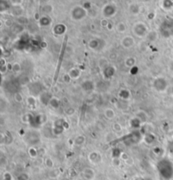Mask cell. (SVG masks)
I'll return each mask as SVG.
<instances>
[{
  "label": "cell",
  "instance_id": "3",
  "mask_svg": "<svg viewBox=\"0 0 173 180\" xmlns=\"http://www.w3.org/2000/svg\"><path fill=\"white\" fill-rule=\"evenodd\" d=\"M105 115L107 119H109V120H112L114 117H115V112L112 109H106V110H105Z\"/></svg>",
  "mask_w": 173,
  "mask_h": 180
},
{
  "label": "cell",
  "instance_id": "14",
  "mask_svg": "<svg viewBox=\"0 0 173 180\" xmlns=\"http://www.w3.org/2000/svg\"><path fill=\"white\" fill-rule=\"evenodd\" d=\"M5 25L7 26H12V21L10 19H7V20H5Z\"/></svg>",
  "mask_w": 173,
  "mask_h": 180
},
{
  "label": "cell",
  "instance_id": "5",
  "mask_svg": "<svg viewBox=\"0 0 173 180\" xmlns=\"http://www.w3.org/2000/svg\"><path fill=\"white\" fill-rule=\"evenodd\" d=\"M74 142H75V144H76V145H79V146L82 145L84 142V137L81 136H78L77 138L75 139V141H74Z\"/></svg>",
  "mask_w": 173,
  "mask_h": 180
},
{
  "label": "cell",
  "instance_id": "12",
  "mask_svg": "<svg viewBox=\"0 0 173 180\" xmlns=\"http://www.w3.org/2000/svg\"><path fill=\"white\" fill-rule=\"evenodd\" d=\"M112 162H113V164L115 165V166H119L120 163H121V160L119 158H114Z\"/></svg>",
  "mask_w": 173,
  "mask_h": 180
},
{
  "label": "cell",
  "instance_id": "4",
  "mask_svg": "<svg viewBox=\"0 0 173 180\" xmlns=\"http://www.w3.org/2000/svg\"><path fill=\"white\" fill-rule=\"evenodd\" d=\"M117 30L120 33H124L126 31V26L123 23H119L118 25L117 26Z\"/></svg>",
  "mask_w": 173,
  "mask_h": 180
},
{
  "label": "cell",
  "instance_id": "9",
  "mask_svg": "<svg viewBox=\"0 0 173 180\" xmlns=\"http://www.w3.org/2000/svg\"><path fill=\"white\" fill-rule=\"evenodd\" d=\"M125 163L126 164H128V166H133V165L134 164V159L132 158H128L127 160H125Z\"/></svg>",
  "mask_w": 173,
  "mask_h": 180
},
{
  "label": "cell",
  "instance_id": "1",
  "mask_svg": "<svg viewBox=\"0 0 173 180\" xmlns=\"http://www.w3.org/2000/svg\"><path fill=\"white\" fill-rule=\"evenodd\" d=\"M134 44V39L132 36H127L122 41V45L125 48H130Z\"/></svg>",
  "mask_w": 173,
  "mask_h": 180
},
{
  "label": "cell",
  "instance_id": "13",
  "mask_svg": "<svg viewBox=\"0 0 173 180\" xmlns=\"http://www.w3.org/2000/svg\"><path fill=\"white\" fill-rule=\"evenodd\" d=\"M108 21L106 20V19H103V20H101V25L102 26H104V27H106V26H108Z\"/></svg>",
  "mask_w": 173,
  "mask_h": 180
},
{
  "label": "cell",
  "instance_id": "6",
  "mask_svg": "<svg viewBox=\"0 0 173 180\" xmlns=\"http://www.w3.org/2000/svg\"><path fill=\"white\" fill-rule=\"evenodd\" d=\"M135 62H136V60H135L134 58H133V57H129V58H128V59L126 60V65H127L128 66H134L135 63Z\"/></svg>",
  "mask_w": 173,
  "mask_h": 180
},
{
  "label": "cell",
  "instance_id": "2",
  "mask_svg": "<svg viewBox=\"0 0 173 180\" xmlns=\"http://www.w3.org/2000/svg\"><path fill=\"white\" fill-rule=\"evenodd\" d=\"M84 176L87 179L91 180L95 177V172L90 168H86L84 171Z\"/></svg>",
  "mask_w": 173,
  "mask_h": 180
},
{
  "label": "cell",
  "instance_id": "8",
  "mask_svg": "<svg viewBox=\"0 0 173 180\" xmlns=\"http://www.w3.org/2000/svg\"><path fill=\"white\" fill-rule=\"evenodd\" d=\"M113 129H114V130L117 131V132H119V131L122 130V126H121L118 123H115L113 125Z\"/></svg>",
  "mask_w": 173,
  "mask_h": 180
},
{
  "label": "cell",
  "instance_id": "10",
  "mask_svg": "<svg viewBox=\"0 0 173 180\" xmlns=\"http://www.w3.org/2000/svg\"><path fill=\"white\" fill-rule=\"evenodd\" d=\"M46 164H47V166L48 167H52V166H53V162L51 161V159L48 158V159L46 160Z\"/></svg>",
  "mask_w": 173,
  "mask_h": 180
},
{
  "label": "cell",
  "instance_id": "7",
  "mask_svg": "<svg viewBox=\"0 0 173 180\" xmlns=\"http://www.w3.org/2000/svg\"><path fill=\"white\" fill-rule=\"evenodd\" d=\"M14 99H15L16 102H18V103H20V102L23 101V97L22 95L20 94L19 93H17L14 94Z\"/></svg>",
  "mask_w": 173,
  "mask_h": 180
},
{
  "label": "cell",
  "instance_id": "11",
  "mask_svg": "<svg viewBox=\"0 0 173 180\" xmlns=\"http://www.w3.org/2000/svg\"><path fill=\"white\" fill-rule=\"evenodd\" d=\"M20 70V66H19V63H14L13 66V71L14 72H19Z\"/></svg>",
  "mask_w": 173,
  "mask_h": 180
}]
</instances>
